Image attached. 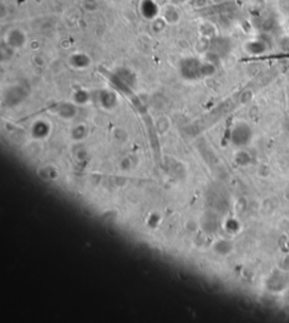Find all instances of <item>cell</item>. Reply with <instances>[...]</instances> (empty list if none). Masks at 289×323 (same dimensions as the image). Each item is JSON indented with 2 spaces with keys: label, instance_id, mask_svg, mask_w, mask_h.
<instances>
[{
  "label": "cell",
  "instance_id": "6da1fadb",
  "mask_svg": "<svg viewBox=\"0 0 289 323\" xmlns=\"http://www.w3.org/2000/svg\"><path fill=\"white\" fill-rule=\"evenodd\" d=\"M289 284L288 273L284 269L276 270L274 273L270 275L269 280H268V287L273 293H283L286 291Z\"/></svg>",
  "mask_w": 289,
  "mask_h": 323
}]
</instances>
